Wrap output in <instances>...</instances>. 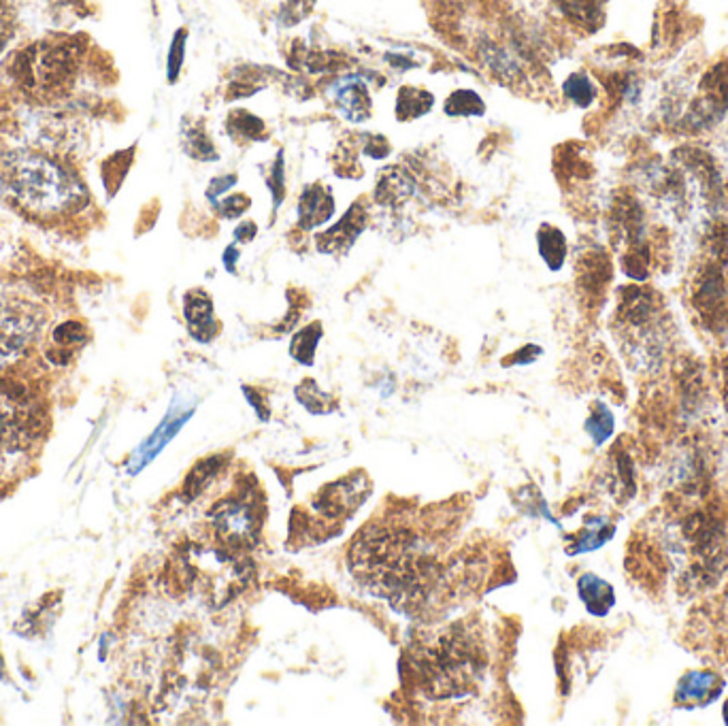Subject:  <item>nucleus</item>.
<instances>
[{"label": "nucleus", "instance_id": "f257e3e1", "mask_svg": "<svg viewBox=\"0 0 728 726\" xmlns=\"http://www.w3.org/2000/svg\"><path fill=\"white\" fill-rule=\"evenodd\" d=\"M0 194L39 217L77 214L87 205L84 181L64 163L35 150L0 154Z\"/></svg>", "mask_w": 728, "mask_h": 726}, {"label": "nucleus", "instance_id": "f03ea898", "mask_svg": "<svg viewBox=\"0 0 728 726\" xmlns=\"http://www.w3.org/2000/svg\"><path fill=\"white\" fill-rule=\"evenodd\" d=\"M44 311L31 300L0 297V360L13 358L37 340Z\"/></svg>", "mask_w": 728, "mask_h": 726}, {"label": "nucleus", "instance_id": "7ed1b4c3", "mask_svg": "<svg viewBox=\"0 0 728 726\" xmlns=\"http://www.w3.org/2000/svg\"><path fill=\"white\" fill-rule=\"evenodd\" d=\"M39 432L35 412L22 398L0 390V448H26Z\"/></svg>", "mask_w": 728, "mask_h": 726}, {"label": "nucleus", "instance_id": "20e7f679", "mask_svg": "<svg viewBox=\"0 0 728 726\" xmlns=\"http://www.w3.org/2000/svg\"><path fill=\"white\" fill-rule=\"evenodd\" d=\"M367 222H369L367 203L365 201L351 203L347 214L343 215L335 226H331L329 230H324L315 237L318 252L329 254V257H343L345 252H349V248L365 233Z\"/></svg>", "mask_w": 728, "mask_h": 726}, {"label": "nucleus", "instance_id": "39448f33", "mask_svg": "<svg viewBox=\"0 0 728 726\" xmlns=\"http://www.w3.org/2000/svg\"><path fill=\"white\" fill-rule=\"evenodd\" d=\"M215 531L228 544L246 546L258 533L256 513L243 501H222L214 510Z\"/></svg>", "mask_w": 728, "mask_h": 726}, {"label": "nucleus", "instance_id": "423d86ee", "mask_svg": "<svg viewBox=\"0 0 728 726\" xmlns=\"http://www.w3.org/2000/svg\"><path fill=\"white\" fill-rule=\"evenodd\" d=\"M331 96L347 122L362 124L371 118V111H373L371 92L360 78L356 75L343 78L331 87Z\"/></svg>", "mask_w": 728, "mask_h": 726}, {"label": "nucleus", "instance_id": "0eeeda50", "mask_svg": "<svg viewBox=\"0 0 728 726\" xmlns=\"http://www.w3.org/2000/svg\"><path fill=\"white\" fill-rule=\"evenodd\" d=\"M335 215V197L322 181L307 183L299 194L297 222L302 230H315Z\"/></svg>", "mask_w": 728, "mask_h": 726}, {"label": "nucleus", "instance_id": "6e6552de", "mask_svg": "<svg viewBox=\"0 0 728 726\" xmlns=\"http://www.w3.org/2000/svg\"><path fill=\"white\" fill-rule=\"evenodd\" d=\"M183 318L192 340L199 343L214 342L219 333V324L215 318L214 299L203 290H188L183 297Z\"/></svg>", "mask_w": 728, "mask_h": 726}, {"label": "nucleus", "instance_id": "1a4fd4ad", "mask_svg": "<svg viewBox=\"0 0 728 726\" xmlns=\"http://www.w3.org/2000/svg\"><path fill=\"white\" fill-rule=\"evenodd\" d=\"M725 690V680L707 669H694L682 676L676 690V701L685 707H705Z\"/></svg>", "mask_w": 728, "mask_h": 726}, {"label": "nucleus", "instance_id": "9d476101", "mask_svg": "<svg viewBox=\"0 0 728 726\" xmlns=\"http://www.w3.org/2000/svg\"><path fill=\"white\" fill-rule=\"evenodd\" d=\"M577 595L582 598L586 611L590 616H597V618L607 616L616 605L613 586L609 582H605L599 575H595V573H584L577 580Z\"/></svg>", "mask_w": 728, "mask_h": 726}, {"label": "nucleus", "instance_id": "9b49d317", "mask_svg": "<svg viewBox=\"0 0 728 726\" xmlns=\"http://www.w3.org/2000/svg\"><path fill=\"white\" fill-rule=\"evenodd\" d=\"M432 107H434V96L430 94L429 90L403 86L398 87V92H396L394 116H396L398 122L407 124V122H414V120H420V118L429 116Z\"/></svg>", "mask_w": 728, "mask_h": 726}, {"label": "nucleus", "instance_id": "f8f14e48", "mask_svg": "<svg viewBox=\"0 0 728 726\" xmlns=\"http://www.w3.org/2000/svg\"><path fill=\"white\" fill-rule=\"evenodd\" d=\"M616 533V526L607 517H590L584 528L569 541L566 555H584L602 548Z\"/></svg>", "mask_w": 728, "mask_h": 726}, {"label": "nucleus", "instance_id": "ddd939ff", "mask_svg": "<svg viewBox=\"0 0 728 726\" xmlns=\"http://www.w3.org/2000/svg\"><path fill=\"white\" fill-rule=\"evenodd\" d=\"M181 145L183 152L192 158V160H201V163H215L219 160V152L215 147L214 139L210 136L207 129L201 122H192L181 127Z\"/></svg>", "mask_w": 728, "mask_h": 726}, {"label": "nucleus", "instance_id": "4468645a", "mask_svg": "<svg viewBox=\"0 0 728 726\" xmlns=\"http://www.w3.org/2000/svg\"><path fill=\"white\" fill-rule=\"evenodd\" d=\"M537 250L550 271H560L569 254L564 233L552 224H541L537 230Z\"/></svg>", "mask_w": 728, "mask_h": 726}, {"label": "nucleus", "instance_id": "2eb2a0df", "mask_svg": "<svg viewBox=\"0 0 728 726\" xmlns=\"http://www.w3.org/2000/svg\"><path fill=\"white\" fill-rule=\"evenodd\" d=\"M226 132L235 143H260L266 139V124L248 109H235L226 118Z\"/></svg>", "mask_w": 728, "mask_h": 726}, {"label": "nucleus", "instance_id": "dca6fc26", "mask_svg": "<svg viewBox=\"0 0 728 726\" xmlns=\"http://www.w3.org/2000/svg\"><path fill=\"white\" fill-rule=\"evenodd\" d=\"M443 114L450 118H481L486 114V100L475 90H454L445 103Z\"/></svg>", "mask_w": 728, "mask_h": 726}, {"label": "nucleus", "instance_id": "f3484780", "mask_svg": "<svg viewBox=\"0 0 728 726\" xmlns=\"http://www.w3.org/2000/svg\"><path fill=\"white\" fill-rule=\"evenodd\" d=\"M322 337H324V329L320 322L302 326L299 333H295L290 342V356L302 367H311L315 362V352H318Z\"/></svg>", "mask_w": 728, "mask_h": 726}, {"label": "nucleus", "instance_id": "a211bd4d", "mask_svg": "<svg viewBox=\"0 0 728 726\" xmlns=\"http://www.w3.org/2000/svg\"><path fill=\"white\" fill-rule=\"evenodd\" d=\"M295 396L300 405L309 412V414H331L337 409V403L333 401L331 394H326L324 390H320V385L311 378H305L297 388H295Z\"/></svg>", "mask_w": 728, "mask_h": 726}, {"label": "nucleus", "instance_id": "6ab92c4d", "mask_svg": "<svg viewBox=\"0 0 728 726\" xmlns=\"http://www.w3.org/2000/svg\"><path fill=\"white\" fill-rule=\"evenodd\" d=\"M562 92L566 100L580 109H588L597 98V86L593 84V80L586 73L569 75L566 82L562 84Z\"/></svg>", "mask_w": 728, "mask_h": 726}, {"label": "nucleus", "instance_id": "aec40b11", "mask_svg": "<svg viewBox=\"0 0 728 726\" xmlns=\"http://www.w3.org/2000/svg\"><path fill=\"white\" fill-rule=\"evenodd\" d=\"M264 183L271 192V201H273V212H279V207L286 201V160H284V152H279L275 156V160L271 163L268 172L264 175Z\"/></svg>", "mask_w": 728, "mask_h": 726}, {"label": "nucleus", "instance_id": "412c9836", "mask_svg": "<svg viewBox=\"0 0 728 726\" xmlns=\"http://www.w3.org/2000/svg\"><path fill=\"white\" fill-rule=\"evenodd\" d=\"M613 414L607 409V405L595 403L590 418L586 420V432L595 441V445H602L613 435Z\"/></svg>", "mask_w": 728, "mask_h": 726}, {"label": "nucleus", "instance_id": "4be33fe9", "mask_svg": "<svg viewBox=\"0 0 728 726\" xmlns=\"http://www.w3.org/2000/svg\"><path fill=\"white\" fill-rule=\"evenodd\" d=\"M215 214L219 215L222 219H239L252 210V197L243 194V192H235V194H226L224 199H219L215 205H212Z\"/></svg>", "mask_w": 728, "mask_h": 726}, {"label": "nucleus", "instance_id": "5701e85b", "mask_svg": "<svg viewBox=\"0 0 728 726\" xmlns=\"http://www.w3.org/2000/svg\"><path fill=\"white\" fill-rule=\"evenodd\" d=\"M84 340H86L84 326L77 324V322H67V324H62V326H58V329L53 331V347H56L62 356H64V352H67V356H69L75 347L84 345Z\"/></svg>", "mask_w": 728, "mask_h": 726}, {"label": "nucleus", "instance_id": "b1692460", "mask_svg": "<svg viewBox=\"0 0 728 726\" xmlns=\"http://www.w3.org/2000/svg\"><path fill=\"white\" fill-rule=\"evenodd\" d=\"M217 471H219L217 459H207L205 463H201L196 469L192 471L190 477H188V492H190V497H196L203 490V486L214 479Z\"/></svg>", "mask_w": 728, "mask_h": 726}, {"label": "nucleus", "instance_id": "393cba45", "mask_svg": "<svg viewBox=\"0 0 728 726\" xmlns=\"http://www.w3.org/2000/svg\"><path fill=\"white\" fill-rule=\"evenodd\" d=\"M239 183V175L237 172H222V175H215L214 179L207 183V190H205V199L215 205L219 199H224L235 186Z\"/></svg>", "mask_w": 728, "mask_h": 726}, {"label": "nucleus", "instance_id": "a878e982", "mask_svg": "<svg viewBox=\"0 0 728 726\" xmlns=\"http://www.w3.org/2000/svg\"><path fill=\"white\" fill-rule=\"evenodd\" d=\"M562 9L580 22H593L597 15V0H558Z\"/></svg>", "mask_w": 728, "mask_h": 726}, {"label": "nucleus", "instance_id": "bb28decb", "mask_svg": "<svg viewBox=\"0 0 728 726\" xmlns=\"http://www.w3.org/2000/svg\"><path fill=\"white\" fill-rule=\"evenodd\" d=\"M183 56H186V31H179L172 39L171 51H169V67H167V73H169V82L175 84L177 78H179V71H181V64H183Z\"/></svg>", "mask_w": 728, "mask_h": 726}, {"label": "nucleus", "instance_id": "cd10ccee", "mask_svg": "<svg viewBox=\"0 0 728 726\" xmlns=\"http://www.w3.org/2000/svg\"><path fill=\"white\" fill-rule=\"evenodd\" d=\"M367 139H369V141L362 143V152H365V156H369V158H373V160H382V158L390 156L392 147H390L386 136H382V134H367Z\"/></svg>", "mask_w": 728, "mask_h": 726}, {"label": "nucleus", "instance_id": "c85d7f7f", "mask_svg": "<svg viewBox=\"0 0 728 726\" xmlns=\"http://www.w3.org/2000/svg\"><path fill=\"white\" fill-rule=\"evenodd\" d=\"M243 396H246V401L252 405V409L256 412L258 418H260L262 422H268V418H271V407H268V403H266V396H264L260 390H256V388H252V385H243Z\"/></svg>", "mask_w": 728, "mask_h": 726}, {"label": "nucleus", "instance_id": "c756f323", "mask_svg": "<svg viewBox=\"0 0 728 726\" xmlns=\"http://www.w3.org/2000/svg\"><path fill=\"white\" fill-rule=\"evenodd\" d=\"M541 354H544V349H541L539 345L528 343V345H524L522 349H517L515 354H512L503 365H505V367H512V365H530V362H535Z\"/></svg>", "mask_w": 728, "mask_h": 726}, {"label": "nucleus", "instance_id": "7c9ffc66", "mask_svg": "<svg viewBox=\"0 0 728 726\" xmlns=\"http://www.w3.org/2000/svg\"><path fill=\"white\" fill-rule=\"evenodd\" d=\"M258 235V224L254 219H241L239 226L235 228L232 237H235V243H241V246H248L256 239Z\"/></svg>", "mask_w": 728, "mask_h": 726}, {"label": "nucleus", "instance_id": "2f4dec72", "mask_svg": "<svg viewBox=\"0 0 728 726\" xmlns=\"http://www.w3.org/2000/svg\"><path fill=\"white\" fill-rule=\"evenodd\" d=\"M239 258H241V252H239V248H237L235 243L228 246V248L224 250L222 262H224V269H226L230 275H237V262H239Z\"/></svg>", "mask_w": 728, "mask_h": 726}, {"label": "nucleus", "instance_id": "473e14b6", "mask_svg": "<svg viewBox=\"0 0 728 726\" xmlns=\"http://www.w3.org/2000/svg\"><path fill=\"white\" fill-rule=\"evenodd\" d=\"M7 31H9V22H7L4 11H2V4H0V47L7 41Z\"/></svg>", "mask_w": 728, "mask_h": 726}, {"label": "nucleus", "instance_id": "72a5a7b5", "mask_svg": "<svg viewBox=\"0 0 728 726\" xmlns=\"http://www.w3.org/2000/svg\"><path fill=\"white\" fill-rule=\"evenodd\" d=\"M725 396H727V407H728V365H727V371H725Z\"/></svg>", "mask_w": 728, "mask_h": 726}, {"label": "nucleus", "instance_id": "f704fd0d", "mask_svg": "<svg viewBox=\"0 0 728 726\" xmlns=\"http://www.w3.org/2000/svg\"><path fill=\"white\" fill-rule=\"evenodd\" d=\"M723 714H725V723L728 725V701L725 703V710H723Z\"/></svg>", "mask_w": 728, "mask_h": 726}]
</instances>
